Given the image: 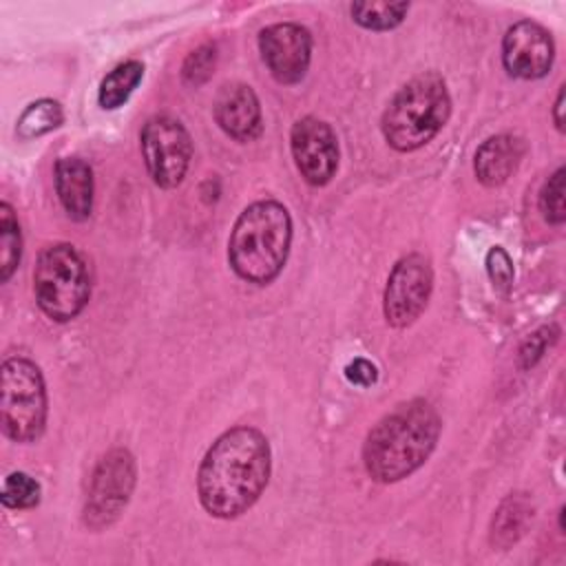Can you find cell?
<instances>
[{
  "mask_svg": "<svg viewBox=\"0 0 566 566\" xmlns=\"http://www.w3.org/2000/svg\"><path fill=\"white\" fill-rule=\"evenodd\" d=\"M272 453L268 438L254 427H232L206 451L197 471L201 506L219 520L245 513L270 480Z\"/></svg>",
  "mask_w": 566,
  "mask_h": 566,
  "instance_id": "6da1fadb",
  "label": "cell"
},
{
  "mask_svg": "<svg viewBox=\"0 0 566 566\" xmlns=\"http://www.w3.org/2000/svg\"><path fill=\"white\" fill-rule=\"evenodd\" d=\"M440 416L424 400H409L382 416L363 444V464L374 482L391 484L411 475L436 449Z\"/></svg>",
  "mask_w": 566,
  "mask_h": 566,
  "instance_id": "7a4b0ae2",
  "label": "cell"
},
{
  "mask_svg": "<svg viewBox=\"0 0 566 566\" xmlns=\"http://www.w3.org/2000/svg\"><path fill=\"white\" fill-rule=\"evenodd\" d=\"M292 243V219L283 203L263 199L250 203L234 221L228 239V261L237 276L265 285L283 270Z\"/></svg>",
  "mask_w": 566,
  "mask_h": 566,
  "instance_id": "3957f363",
  "label": "cell"
},
{
  "mask_svg": "<svg viewBox=\"0 0 566 566\" xmlns=\"http://www.w3.org/2000/svg\"><path fill=\"white\" fill-rule=\"evenodd\" d=\"M451 97L444 80L429 71L409 80L382 113L380 130L398 153H411L429 144L447 124Z\"/></svg>",
  "mask_w": 566,
  "mask_h": 566,
  "instance_id": "277c9868",
  "label": "cell"
},
{
  "mask_svg": "<svg viewBox=\"0 0 566 566\" xmlns=\"http://www.w3.org/2000/svg\"><path fill=\"white\" fill-rule=\"evenodd\" d=\"M33 292L51 321L75 318L91 296V276L82 252L64 241L44 248L33 270Z\"/></svg>",
  "mask_w": 566,
  "mask_h": 566,
  "instance_id": "5b68a950",
  "label": "cell"
},
{
  "mask_svg": "<svg viewBox=\"0 0 566 566\" xmlns=\"http://www.w3.org/2000/svg\"><path fill=\"white\" fill-rule=\"evenodd\" d=\"M2 433L13 442H33L46 424V387L40 367L24 358L11 356L2 363L0 389Z\"/></svg>",
  "mask_w": 566,
  "mask_h": 566,
  "instance_id": "8992f818",
  "label": "cell"
},
{
  "mask_svg": "<svg viewBox=\"0 0 566 566\" xmlns=\"http://www.w3.org/2000/svg\"><path fill=\"white\" fill-rule=\"evenodd\" d=\"M137 480L135 458L126 449L108 451L95 467L84 502V524L93 531L111 526L126 509Z\"/></svg>",
  "mask_w": 566,
  "mask_h": 566,
  "instance_id": "52a82bcc",
  "label": "cell"
},
{
  "mask_svg": "<svg viewBox=\"0 0 566 566\" xmlns=\"http://www.w3.org/2000/svg\"><path fill=\"white\" fill-rule=\"evenodd\" d=\"M139 139L150 179L159 188L179 186L192 159V142L184 124L170 115H155L144 124Z\"/></svg>",
  "mask_w": 566,
  "mask_h": 566,
  "instance_id": "ba28073f",
  "label": "cell"
},
{
  "mask_svg": "<svg viewBox=\"0 0 566 566\" xmlns=\"http://www.w3.org/2000/svg\"><path fill=\"white\" fill-rule=\"evenodd\" d=\"M431 287L433 272L427 256L411 252L396 261L382 294V312L387 323L391 327L411 325L424 312Z\"/></svg>",
  "mask_w": 566,
  "mask_h": 566,
  "instance_id": "9c48e42d",
  "label": "cell"
},
{
  "mask_svg": "<svg viewBox=\"0 0 566 566\" xmlns=\"http://www.w3.org/2000/svg\"><path fill=\"white\" fill-rule=\"evenodd\" d=\"M290 148L301 177L310 186H325L338 170V139L318 117H303L292 126Z\"/></svg>",
  "mask_w": 566,
  "mask_h": 566,
  "instance_id": "30bf717a",
  "label": "cell"
},
{
  "mask_svg": "<svg viewBox=\"0 0 566 566\" xmlns=\"http://www.w3.org/2000/svg\"><path fill=\"white\" fill-rule=\"evenodd\" d=\"M259 51L279 84H298L312 60V35L296 22L270 24L259 33Z\"/></svg>",
  "mask_w": 566,
  "mask_h": 566,
  "instance_id": "8fae6325",
  "label": "cell"
},
{
  "mask_svg": "<svg viewBox=\"0 0 566 566\" xmlns=\"http://www.w3.org/2000/svg\"><path fill=\"white\" fill-rule=\"evenodd\" d=\"M553 57L555 44L542 24L520 20L506 29L502 40V62L513 77L539 80L551 71Z\"/></svg>",
  "mask_w": 566,
  "mask_h": 566,
  "instance_id": "7c38bea8",
  "label": "cell"
},
{
  "mask_svg": "<svg viewBox=\"0 0 566 566\" xmlns=\"http://www.w3.org/2000/svg\"><path fill=\"white\" fill-rule=\"evenodd\" d=\"M212 113L219 128L234 142H252L263 130L261 104L248 84H223L214 97Z\"/></svg>",
  "mask_w": 566,
  "mask_h": 566,
  "instance_id": "4fadbf2b",
  "label": "cell"
},
{
  "mask_svg": "<svg viewBox=\"0 0 566 566\" xmlns=\"http://www.w3.org/2000/svg\"><path fill=\"white\" fill-rule=\"evenodd\" d=\"M526 155V142L517 135H493L475 150L473 170L480 184L495 188L502 186L520 166Z\"/></svg>",
  "mask_w": 566,
  "mask_h": 566,
  "instance_id": "5bb4252c",
  "label": "cell"
},
{
  "mask_svg": "<svg viewBox=\"0 0 566 566\" xmlns=\"http://www.w3.org/2000/svg\"><path fill=\"white\" fill-rule=\"evenodd\" d=\"M55 190L66 214L84 221L93 210V170L80 157H60L55 161Z\"/></svg>",
  "mask_w": 566,
  "mask_h": 566,
  "instance_id": "9a60e30c",
  "label": "cell"
},
{
  "mask_svg": "<svg viewBox=\"0 0 566 566\" xmlns=\"http://www.w3.org/2000/svg\"><path fill=\"white\" fill-rule=\"evenodd\" d=\"M533 520V502L526 493H511L497 506L491 522V544L495 548L513 546Z\"/></svg>",
  "mask_w": 566,
  "mask_h": 566,
  "instance_id": "2e32d148",
  "label": "cell"
},
{
  "mask_svg": "<svg viewBox=\"0 0 566 566\" xmlns=\"http://www.w3.org/2000/svg\"><path fill=\"white\" fill-rule=\"evenodd\" d=\"M144 77V64L139 60H128L124 64H117L99 84V106L106 111L119 108L130 93L137 88V84Z\"/></svg>",
  "mask_w": 566,
  "mask_h": 566,
  "instance_id": "e0dca14e",
  "label": "cell"
},
{
  "mask_svg": "<svg viewBox=\"0 0 566 566\" xmlns=\"http://www.w3.org/2000/svg\"><path fill=\"white\" fill-rule=\"evenodd\" d=\"M64 122V111L60 106V102L55 99H38V102H31L20 119H18V126H15V133L20 139H33V137H40V135H46L51 130H55L60 124Z\"/></svg>",
  "mask_w": 566,
  "mask_h": 566,
  "instance_id": "ac0fdd59",
  "label": "cell"
},
{
  "mask_svg": "<svg viewBox=\"0 0 566 566\" xmlns=\"http://www.w3.org/2000/svg\"><path fill=\"white\" fill-rule=\"evenodd\" d=\"M349 11L354 22L365 29L389 31L405 20L409 2H354Z\"/></svg>",
  "mask_w": 566,
  "mask_h": 566,
  "instance_id": "d6986e66",
  "label": "cell"
},
{
  "mask_svg": "<svg viewBox=\"0 0 566 566\" xmlns=\"http://www.w3.org/2000/svg\"><path fill=\"white\" fill-rule=\"evenodd\" d=\"M22 237L20 223L13 208L2 201L0 203V281H9L20 263Z\"/></svg>",
  "mask_w": 566,
  "mask_h": 566,
  "instance_id": "ffe728a7",
  "label": "cell"
},
{
  "mask_svg": "<svg viewBox=\"0 0 566 566\" xmlns=\"http://www.w3.org/2000/svg\"><path fill=\"white\" fill-rule=\"evenodd\" d=\"M40 495L42 489L35 478L24 471H13L4 478L0 500L7 509H33L40 504Z\"/></svg>",
  "mask_w": 566,
  "mask_h": 566,
  "instance_id": "44dd1931",
  "label": "cell"
},
{
  "mask_svg": "<svg viewBox=\"0 0 566 566\" xmlns=\"http://www.w3.org/2000/svg\"><path fill=\"white\" fill-rule=\"evenodd\" d=\"M539 210L551 226H562L566 219L564 208V168H557L539 192Z\"/></svg>",
  "mask_w": 566,
  "mask_h": 566,
  "instance_id": "7402d4cb",
  "label": "cell"
},
{
  "mask_svg": "<svg viewBox=\"0 0 566 566\" xmlns=\"http://www.w3.org/2000/svg\"><path fill=\"white\" fill-rule=\"evenodd\" d=\"M214 64H217L214 44H201L192 53H188V57L184 60L181 77L188 86H201L212 75Z\"/></svg>",
  "mask_w": 566,
  "mask_h": 566,
  "instance_id": "603a6c76",
  "label": "cell"
},
{
  "mask_svg": "<svg viewBox=\"0 0 566 566\" xmlns=\"http://www.w3.org/2000/svg\"><path fill=\"white\" fill-rule=\"evenodd\" d=\"M557 336H559V329H557V325H553V323L539 327L537 332H533V334L522 343V347H520V365H522V369L533 367V365L544 356V352L557 340Z\"/></svg>",
  "mask_w": 566,
  "mask_h": 566,
  "instance_id": "cb8c5ba5",
  "label": "cell"
},
{
  "mask_svg": "<svg viewBox=\"0 0 566 566\" xmlns=\"http://www.w3.org/2000/svg\"><path fill=\"white\" fill-rule=\"evenodd\" d=\"M486 272L500 292H509L513 285V261L504 248L495 245L486 254Z\"/></svg>",
  "mask_w": 566,
  "mask_h": 566,
  "instance_id": "d4e9b609",
  "label": "cell"
},
{
  "mask_svg": "<svg viewBox=\"0 0 566 566\" xmlns=\"http://www.w3.org/2000/svg\"><path fill=\"white\" fill-rule=\"evenodd\" d=\"M345 378L356 387H371L378 380V369L367 358H354L345 367Z\"/></svg>",
  "mask_w": 566,
  "mask_h": 566,
  "instance_id": "484cf974",
  "label": "cell"
},
{
  "mask_svg": "<svg viewBox=\"0 0 566 566\" xmlns=\"http://www.w3.org/2000/svg\"><path fill=\"white\" fill-rule=\"evenodd\" d=\"M553 122H555L557 130H564V86H559V91H557V99H555V108H553Z\"/></svg>",
  "mask_w": 566,
  "mask_h": 566,
  "instance_id": "4316f807",
  "label": "cell"
}]
</instances>
